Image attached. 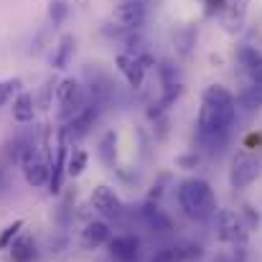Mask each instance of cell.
Masks as SVG:
<instances>
[{
	"instance_id": "1",
	"label": "cell",
	"mask_w": 262,
	"mask_h": 262,
	"mask_svg": "<svg viewBox=\"0 0 262 262\" xmlns=\"http://www.w3.org/2000/svg\"><path fill=\"white\" fill-rule=\"evenodd\" d=\"M237 102L229 89L222 84H211L201 94V110H199V135H216L229 130L234 122Z\"/></svg>"
},
{
	"instance_id": "2",
	"label": "cell",
	"mask_w": 262,
	"mask_h": 262,
	"mask_svg": "<svg viewBox=\"0 0 262 262\" xmlns=\"http://www.w3.org/2000/svg\"><path fill=\"white\" fill-rule=\"evenodd\" d=\"M178 204L186 216L191 219H209L216 214V196L209 181L204 178H186L178 186Z\"/></svg>"
},
{
	"instance_id": "3",
	"label": "cell",
	"mask_w": 262,
	"mask_h": 262,
	"mask_svg": "<svg viewBox=\"0 0 262 262\" xmlns=\"http://www.w3.org/2000/svg\"><path fill=\"white\" fill-rule=\"evenodd\" d=\"M20 171L28 186L41 188L49 183V173H51V158L36 145V143H26L23 153H20Z\"/></svg>"
},
{
	"instance_id": "4",
	"label": "cell",
	"mask_w": 262,
	"mask_h": 262,
	"mask_svg": "<svg viewBox=\"0 0 262 262\" xmlns=\"http://www.w3.org/2000/svg\"><path fill=\"white\" fill-rule=\"evenodd\" d=\"M56 102H59V120L61 122H69L74 115H79L87 107V92L82 87V82L74 77L56 82Z\"/></svg>"
},
{
	"instance_id": "5",
	"label": "cell",
	"mask_w": 262,
	"mask_h": 262,
	"mask_svg": "<svg viewBox=\"0 0 262 262\" xmlns=\"http://www.w3.org/2000/svg\"><path fill=\"white\" fill-rule=\"evenodd\" d=\"M214 227H216V237L227 245H245L247 239V224L245 219L239 216V211H232V209H222L214 214Z\"/></svg>"
},
{
	"instance_id": "6",
	"label": "cell",
	"mask_w": 262,
	"mask_h": 262,
	"mask_svg": "<svg viewBox=\"0 0 262 262\" xmlns=\"http://www.w3.org/2000/svg\"><path fill=\"white\" fill-rule=\"evenodd\" d=\"M89 201H92V209H94L99 216H104V219H120L122 211H125L122 199H120V196L115 193V188H110L107 183L94 186Z\"/></svg>"
},
{
	"instance_id": "7",
	"label": "cell",
	"mask_w": 262,
	"mask_h": 262,
	"mask_svg": "<svg viewBox=\"0 0 262 262\" xmlns=\"http://www.w3.org/2000/svg\"><path fill=\"white\" fill-rule=\"evenodd\" d=\"M260 176V161L242 153L232 161V168H229V186L232 188H247L257 181Z\"/></svg>"
},
{
	"instance_id": "8",
	"label": "cell",
	"mask_w": 262,
	"mask_h": 262,
	"mask_svg": "<svg viewBox=\"0 0 262 262\" xmlns=\"http://www.w3.org/2000/svg\"><path fill=\"white\" fill-rule=\"evenodd\" d=\"M107 252L115 262H138L140 260V239L135 234H115L107 242Z\"/></svg>"
},
{
	"instance_id": "9",
	"label": "cell",
	"mask_w": 262,
	"mask_h": 262,
	"mask_svg": "<svg viewBox=\"0 0 262 262\" xmlns=\"http://www.w3.org/2000/svg\"><path fill=\"white\" fill-rule=\"evenodd\" d=\"M112 20L125 31H138L145 20V5L140 0H125L112 10Z\"/></svg>"
},
{
	"instance_id": "10",
	"label": "cell",
	"mask_w": 262,
	"mask_h": 262,
	"mask_svg": "<svg viewBox=\"0 0 262 262\" xmlns=\"http://www.w3.org/2000/svg\"><path fill=\"white\" fill-rule=\"evenodd\" d=\"M67 153H69V145H67V140L59 135L56 150L51 153V173H49V191H51V193H61V188H64V178H67Z\"/></svg>"
},
{
	"instance_id": "11",
	"label": "cell",
	"mask_w": 262,
	"mask_h": 262,
	"mask_svg": "<svg viewBox=\"0 0 262 262\" xmlns=\"http://www.w3.org/2000/svg\"><path fill=\"white\" fill-rule=\"evenodd\" d=\"M115 67H117V72L125 77V82H127V87L133 89H140L143 87V82H145V67H143V61L138 59V56H133V54H120L117 59H115Z\"/></svg>"
},
{
	"instance_id": "12",
	"label": "cell",
	"mask_w": 262,
	"mask_h": 262,
	"mask_svg": "<svg viewBox=\"0 0 262 262\" xmlns=\"http://www.w3.org/2000/svg\"><path fill=\"white\" fill-rule=\"evenodd\" d=\"M110 237H112V229H110V224L104 219H92V222H87V227L82 229V245L87 250H97V247L107 245Z\"/></svg>"
},
{
	"instance_id": "13",
	"label": "cell",
	"mask_w": 262,
	"mask_h": 262,
	"mask_svg": "<svg viewBox=\"0 0 262 262\" xmlns=\"http://www.w3.org/2000/svg\"><path fill=\"white\" fill-rule=\"evenodd\" d=\"M245 18H247V0H229V3L224 5V10H222V26H224L229 33L242 31Z\"/></svg>"
},
{
	"instance_id": "14",
	"label": "cell",
	"mask_w": 262,
	"mask_h": 262,
	"mask_svg": "<svg viewBox=\"0 0 262 262\" xmlns=\"http://www.w3.org/2000/svg\"><path fill=\"white\" fill-rule=\"evenodd\" d=\"M74 51H77V38H74V33L59 36V41H56V46H54V54H51V67L59 69V72L67 69L69 61L74 59Z\"/></svg>"
},
{
	"instance_id": "15",
	"label": "cell",
	"mask_w": 262,
	"mask_h": 262,
	"mask_svg": "<svg viewBox=\"0 0 262 262\" xmlns=\"http://www.w3.org/2000/svg\"><path fill=\"white\" fill-rule=\"evenodd\" d=\"M13 120L18 125H31L36 120V102L31 92H18L13 99Z\"/></svg>"
},
{
	"instance_id": "16",
	"label": "cell",
	"mask_w": 262,
	"mask_h": 262,
	"mask_svg": "<svg viewBox=\"0 0 262 262\" xmlns=\"http://www.w3.org/2000/svg\"><path fill=\"white\" fill-rule=\"evenodd\" d=\"M97 156L102 161V166L107 168H115L117 166V133L115 130H107L99 143H97Z\"/></svg>"
},
{
	"instance_id": "17",
	"label": "cell",
	"mask_w": 262,
	"mask_h": 262,
	"mask_svg": "<svg viewBox=\"0 0 262 262\" xmlns=\"http://www.w3.org/2000/svg\"><path fill=\"white\" fill-rule=\"evenodd\" d=\"M8 250H10L13 262H33V257H36V239L31 234H18Z\"/></svg>"
},
{
	"instance_id": "18",
	"label": "cell",
	"mask_w": 262,
	"mask_h": 262,
	"mask_svg": "<svg viewBox=\"0 0 262 262\" xmlns=\"http://www.w3.org/2000/svg\"><path fill=\"white\" fill-rule=\"evenodd\" d=\"M143 219H145V224L153 229V232H168L171 229V219L158 209V204H153V201H148L145 206H143Z\"/></svg>"
},
{
	"instance_id": "19",
	"label": "cell",
	"mask_w": 262,
	"mask_h": 262,
	"mask_svg": "<svg viewBox=\"0 0 262 262\" xmlns=\"http://www.w3.org/2000/svg\"><path fill=\"white\" fill-rule=\"evenodd\" d=\"M87 163H89L87 150H82V148L72 145V150L67 153V176H72V178H79V176L87 171Z\"/></svg>"
},
{
	"instance_id": "20",
	"label": "cell",
	"mask_w": 262,
	"mask_h": 262,
	"mask_svg": "<svg viewBox=\"0 0 262 262\" xmlns=\"http://www.w3.org/2000/svg\"><path fill=\"white\" fill-rule=\"evenodd\" d=\"M173 41H176L178 54H181V56H188V54H191V49H193V43H196V31H193L191 26H186V28L176 31Z\"/></svg>"
},
{
	"instance_id": "21",
	"label": "cell",
	"mask_w": 262,
	"mask_h": 262,
	"mask_svg": "<svg viewBox=\"0 0 262 262\" xmlns=\"http://www.w3.org/2000/svg\"><path fill=\"white\" fill-rule=\"evenodd\" d=\"M239 104H242L247 112L260 110L262 107V84H252V87L245 89V92H242V97H239Z\"/></svg>"
},
{
	"instance_id": "22",
	"label": "cell",
	"mask_w": 262,
	"mask_h": 262,
	"mask_svg": "<svg viewBox=\"0 0 262 262\" xmlns=\"http://www.w3.org/2000/svg\"><path fill=\"white\" fill-rule=\"evenodd\" d=\"M69 18V0H49V20L51 26H61Z\"/></svg>"
},
{
	"instance_id": "23",
	"label": "cell",
	"mask_w": 262,
	"mask_h": 262,
	"mask_svg": "<svg viewBox=\"0 0 262 262\" xmlns=\"http://www.w3.org/2000/svg\"><path fill=\"white\" fill-rule=\"evenodd\" d=\"M54 94H56V82H54V79H49L43 87L33 94L36 107H38V110H43V112H46V110H51V99H54Z\"/></svg>"
},
{
	"instance_id": "24",
	"label": "cell",
	"mask_w": 262,
	"mask_h": 262,
	"mask_svg": "<svg viewBox=\"0 0 262 262\" xmlns=\"http://www.w3.org/2000/svg\"><path fill=\"white\" fill-rule=\"evenodd\" d=\"M23 87V82L18 79V77H13V79H0V107H5L10 99H13V94H18Z\"/></svg>"
},
{
	"instance_id": "25",
	"label": "cell",
	"mask_w": 262,
	"mask_h": 262,
	"mask_svg": "<svg viewBox=\"0 0 262 262\" xmlns=\"http://www.w3.org/2000/svg\"><path fill=\"white\" fill-rule=\"evenodd\" d=\"M20 229H23V222H20V219H15L13 224H8V227L0 232V250H8V247L13 245V239L20 234Z\"/></svg>"
},
{
	"instance_id": "26",
	"label": "cell",
	"mask_w": 262,
	"mask_h": 262,
	"mask_svg": "<svg viewBox=\"0 0 262 262\" xmlns=\"http://www.w3.org/2000/svg\"><path fill=\"white\" fill-rule=\"evenodd\" d=\"M237 59L242 61V67H247V69H252V67H255V61H257L260 56H257V51H255L252 46H242V49L237 51Z\"/></svg>"
},
{
	"instance_id": "27",
	"label": "cell",
	"mask_w": 262,
	"mask_h": 262,
	"mask_svg": "<svg viewBox=\"0 0 262 262\" xmlns=\"http://www.w3.org/2000/svg\"><path fill=\"white\" fill-rule=\"evenodd\" d=\"M176 166L178 168H186V171L188 168H196L199 166V153H183V156H178L176 158Z\"/></svg>"
},
{
	"instance_id": "28",
	"label": "cell",
	"mask_w": 262,
	"mask_h": 262,
	"mask_svg": "<svg viewBox=\"0 0 262 262\" xmlns=\"http://www.w3.org/2000/svg\"><path fill=\"white\" fill-rule=\"evenodd\" d=\"M150 262H183L181 260V255H178V250L176 247H171V250H163V252H158L156 257Z\"/></svg>"
},
{
	"instance_id": "29",
	"label": "cell",
	"mask_w": 262,
	"mask_h": 262,
	"mask_svg": "<svg viewBox=\"0 0 262 262\" xmlns=\"http://www.w3.org/2000/svg\"><path fill=\"white\" fill-rule=\"evenodd\" d=\"M239 216H247V229H255L260 224V216L252 211V206H242V214Z\"/></svg>"
},
{
	"instance_id": "30",
	"label": "cell",
	"mask_w": 262,
	"mask_h": 262,
	"mask_svg": "<svg viewBox=\"0 0 262 262\" xmlns=\"http://www.w3.org/2000/svg\"><path fill=\"white\" fill-rule=\"evenodd\" d=\"M250 74H252V79H255V84H262V56L255 61V67L250 69Z\"/></svg>"
}]
</instances>
